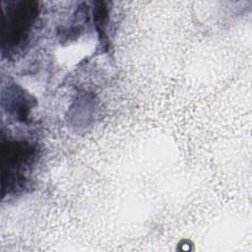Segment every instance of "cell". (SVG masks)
<instances>
[{"instance_id":"obj_1","label":"cell","mask_w":252,"mask_h":252,"mask_svg":"<svg viewBox=\"0 0 252 252\" xmlns=\"http://www.w3.org/2000/svg\"><path fill=\"white\" fill-rule=\"evenodd\" d=\"M1 47L3 55H14L28 43L38 15L34 1H3Z\"/></svg>"},{"instance_id":"obj_3","label":"cell","mask_w":252,"mask_h":252,"mask_svg":"<svg viewBox=\"0 0 252 252\" xmlns=\"http://www.w3.org/2000/svg\"><path fill=\"white\" fill-rule=\"evenodd\" d=\"M94 22L100 38H104L105 30L108 23V9L104 2H94Z\"/></svg>"},{"instance_id":"obj_2","label":"cell","mask_w":252,"mask_h":252,"mask_svg":"<svg viewBox=\"0 0 252 252\" xmlns=\"http://www.w3.org/2000/svg\"><path fill=\"white\" fill-rule=\"evenodd\" d=\"M36 149L27 141L2 138V196L26 187V170L32 164Z\"/></svg>"}]
</instances>
